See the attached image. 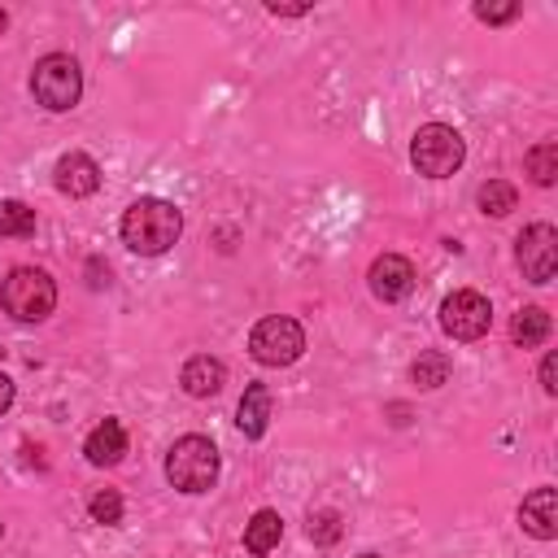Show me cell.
Segmentation results:
<instances>
[{
    "label": "cell",
    "mask_w": 558,
    "mask_h": 558,
    "mask_svg": "<svg viewBox=\"0 0 558 558\" xmlns=\"http://www.w3.org/2000/svg\"><path fill=\"white\" fill-rule=\"evenodd\" d=\"M266 423H270V388L266 384H248L244 397H240V410H235V427L248 440H257L266 432Z\"/></svg>",
    "instance_id": "4fadbf2b"
},
{
    "label": "cell",
    "mask_w": 558,
    "mask_h": 558,
    "mask_svg": "<svg viewBox=\"0 0 558 558\" xmlns=\"http://www.w3.org/2000/svg\"><path fill=\"white\" fill-rule=\"evenodd\" d=\"M475 17L501 26V22H514L519 17V4H475Z\"/></svg>",
    "instance_id": "603a6c76"
},
{
    "label": "cell",
    "mask_w": 558,
    "mask_h": 558,
    "mask_svg": "<svg viewBox=\"0 0 558 558\" xmlns=\"http://www.w3.org/2000/svg\"><path fill=\"white\" fill-rule=\"evenodd\" d=\"M179 231H183V214L161 196H140L122 214V244L131 253H144V257L166 253L179 240Z\"/></svg>",
    "instance_id": "6da1fadb"
},
{
    "label": "cell",
    "mask_w": 558,
    "mask_h": 558,
    "mask_svg": "<svg viewBox=\"0 0 558 558\" xmlns=\"http://www.w3.org/2000/svg\"><path fill=\"white\" fill-rule=\"evenodd\" d=\"M9 405H13V379H9L4 371H0V414H4Z\"/></svg>",
    "instance_id": "484cf974"
},
{
    "label": "cell",
    "mask_w": 558,
    "mask_h": 558,
    "mask_svg": "<svg viewBox=\"0 0 558 558\" xmlns=\"http://www.w3.org/2000/svg\"><path fill=\"white\" fill-rule=\"evenodd\" d=\"M549 336V314L541 310V305H523L519 314H514V323H510V340L519 344V349H532V344H541Z\"/></svg>",
    "instance_id": "2e32d148"
},
{
    "label": "cell",
    "mask_w": 558,
    "mask_h": 558,
    "mask_svg": "<svg viewBox=\"0 0 558 558\" xmlns=\"http://www.w3.org/2000/svg\"><path fill=\"white\" fill-rule=\"evenodd\" d=\"M275 17H301V13H310V4H266Z\"/></svg>",
    "instance_id": "d4e9b609"
},
{
    "label": "cell",
    "mask_w": 558,
    "mask_h": 558,
    "mask_svg": "<svg viewBox=\"0 0 558 558\" xmlns=\"http://www.w3.org/2000/svg\"><path fill=\"white\" fill-rule=\"evenodd\" d=\"M31 92H35V100H39L44 109H52V113L74 109L78 96H83V70H78V61H74L70 52H48V57H39V61H35V74H31Z\"/></svg>",
    "instance_id": "277c9868"
},
{
    "label": "cell",
    "mask_w": 558,
    "mask_h": 558,
    "mask_svg": "<svg viewBox=\"0 0 558 558\" xmlns=\"http://www.w3.org/2000/svg\"><path fill=\"white\" fill-rule=\"evenodd\" d=\"M440 327H445V336H453V340H480V336L493 327V305H488V296H480V292H471V288L445 296V301H440Z\"/></svg>",
    "instance_id": "ba28073f"
},
{
    "label": "cell",
    "mask_w": 558,
    "mask_h": 558,
    "mask_svg": "<svg viewBox=\"0 0 558 558\" xmlns=\"http://www.w3.org/2000/svg\"><path fill=\"white\" fill-rule=\"evenodd\" d=\"M0 305L17 323H39L57 305V283L39 266H13L4 275V283H0Z\"/></svg>",
    "instance_id": "7a4b0ae2"
},
{
    "label": "cell",
    "mask_w": 558,
    "mask_h": 558,
    "mask_svg": "<svg viewBox=\"0 0 558 558\" xmlns=\"http://www.w3.org/2000/svg\"><path fill=\"white\" fill-rule=\"evenodd\" d=\"M410 161H414V170L427 174V179H449V174L466 161V144H462V135H458L453 126L427 122V126H418L414 140H410Z\"/></svg>",
    "instance_id": "5b68a950"
},
{
    "label": "cell",
    "mask_w": 558,
    "mask_h": 558,
    "mask_svg": "<svg viewBox=\"0 0 558 558\" xmlns=\"http://www.w3.org/2000/svg\"><path fill=\"white\" fill-rule=\"evenodd\" d=\"M57 192H65V196H92L96 187H100V166L87 157V153H65L61 161H57Z\"/></svg>",
    "instance_id": "8fae6325"
},
{
    "label": "cell",
    "mask_w": 558,
    "mask_h": 558,
    "mask_svg": "<svg viewBox=\"0 0 558 558\" xmlns=\"http://www.w3.org/2000/svg\"><path fill=\"white\" fill-rule=\"evenodd\" d=\"M218 449L209 436H183L166 453V480L179 493H209L218 484Z\"/></svg>",
    "instance_id": "3957f363"
},
{
    "label": "cell",
    "mask_w": 558,
    "mask_h": 558,
    "mask_svg": "<svg viewBox=\"0 0 558 558\" xmlns=\"http://www.w3.org/2000/svg\"><path fill=\"white\" fill-rule=\"evenodd\" d=\"M519 527L536 541L558 536V488H532L519 506Z\"/></svg>",
    "instance_id": "30bf717a"
},
{
    "label": "cell",
    "mask_w": 558,
    "mask_h": 558,
    "mask_svg": "<svg viewBox=\"0 0 558 558\" xmlns=\"http://www.w3.org/2000/svg\"><path fill=\"white\" fill-rule=\"evenodd\" d=\"M514 257H519V270L527 283H549L558 270V231L549 222H532L527 231H519Z\"/></svg>",
    "instance_id": "52a82bcc"
},
{
    "label": "cell",
    "mask_w": 558,
    "mask_h": 558,
    "mask_svg": "<svg viewBox=\"0 0 558 558\" xmlns=\"http://www.w3.org/2000/svg\"><path fill=\"white\" fill-rule=\"evenodd\" d=\"M279 536H283V519H279V510H257L248 523H244V549L248 554H270L275 545H279Z\"/></svg>",
    "instance_id": "9a60e30c"
},
{
    "label": "cell",
    "mask_w": 558,
    "mask_h": 558,
    "mask_svg": "<svg viewBox=\"0 0 558 558\" xmlns=\"http://www.w3.org/2000/svg\"><path fill=\"white\" fill-rule=\"evenodd\" d=\"M222 379H227V371H222V362L209 357V353L192 357V362L183 366V375H179V384H183L187 397H214V392L222 388Z\"/></svg>",
    "instance_id": "5bb4252c"
},
{
    "label": "cell",
    "mask_w": 558,
    "mask_h": 558,
    "mask_svg": "<svg viewBox=\"0 0 558 558\" xmlns=\"http://www.w3.org/2000/svg\"><path fill=\"white\" fill-rule=\"evenodd\" d=\"M0 235H9V240L35 235V209L22 201H0Z\"/></svg>",
    "instance_id": "e0dca14e"
},
{
    "label": "cell",
    "mask_w": 558,
    "mask_h": 558,
    "mask_svg": "<svg viewBox=\"0 0 558 558\" xmlns=\"http://www.w3.org/2000/svg\"><path fill=\"white\" fill-rule=\"evenodd\" d=\"M366 279H371V292L379 301H405L410 288H414V266L401 253H384V257L371 262V275Z\"/></svg>",
    "instance_id": "9c48e42d"
},
{
    "label": "cell",
    "mask_w": 558,
    "mask_h": 558,
    "mask_svg": "<svg viewBox=\"0 0 558 558\" xmlns=\"http://www.w3.org/2000/svg\"><path fill=\"white\" fill-rule=\"evenodd\" d=\"M357 558H379V554H357Z\"/></svg>",
    "instance_id": "83f0119b"
},
{
    "label": "cell",
    "mask_w": 558,
    "mask_h": 558,
    "mask_svg": "<svg viewBox=\"0 0 558 558\" xmlns=\"http://www.w3.org/2000/svg\"><path fill=\"white\" fill-rule=\"evenodd\" d=\"M87 510H92L96 523L113 527V523H122V493H118V488H96V493L87 497Z\"/></svg>",
    "instance_id": "44dd1931"
},
{
    "label": "cell",
    "mask_w": 558,
    "mask_h": 558,
    "mask_svg": "<svg viewBox=\"0 0 558 558\" xmlns=\"http://www.w3.org/2000/svg\"><path fill=\"white\" fill-rule=\"evenodd\" d=\"M410 375H414V384L418 388H440L445 379H449V357L445 353H418V362L410 366Z\"/></svg>",
    "instance_id": "ffe728a7"
},
{
    "label": "cell",
    "mask_w": 558,
    "mask_h": 558,
    "mask_svg": "<svg viewBox=\"0 0 558 558\" xmlns=\"http://www.w3.org/2000/svg\"><path fill=\"white\" fill-rule=\"evenodd\" d=\"M4 26H9V13H4V9H0V35H4Z\"/></svg>",
    "instance_id": "4316f807"
},
{
    "label": "cell",
    "mask_w": 558,
    "mask_h": 558,
    "mask_svg": "<svg viewBox=\"0 0 558 558\" xmlns=\"http://www.w3.org/2000/svg\"><path fill=\"white\" fill-rule=\"evenodd\" d=\"M514 205H519V192H514V183H506V179H488V183L480 187V209H484V214L501 218V214H510Z\"/></svg>",
    "instance_id": "d6986e66"
},
{
    "label": "cell",
    "mask_w": 558,
    "mask_h": 558,
    "mask_svg": "<svg viewBox=\"0 0 558 558\" xmlns=\"http://www.w3.org/2000/svg\"><path fill=\"white\" fill-rule=\"evenodd\" d=\"M541 388L554 397L558 392V357L554 353H545V362H541Z\"/></svg>",
    "instance_id": "cb8c5ba5"
},
{
    "label": "cell",
    "mask_w": 558,
    "mask_h": 558,
    "mask_svg": "<svg viewBox=\"0 0 558 558\" xmlns=\"http://www.w3.org/2000/svg\"><path fill=\"white\" fill-rule=\"evenodd\" d=\"M527 174L536 187H549L558 179V144L554 140H541L532 153H527Z\"/></svg>",
    "instance_id": "ac0fdd59"
},
{
    "label": "cell",
    "mask_w": 558,
    "mask_h": 558,
    "mask_svg": "<svg viewBox=\"0 0 558 558\" xmlns=\"http://www.w3.org/2000/svg\"><path fill=\"white\" fill-rule=\"evenodd\" d=\"M305 532H310L314 545H331V541H340V514L336 510H314Z\"/></svg>",
    "instance_id": "7402d4cb"
},
{
    "label": "cell",
    "mask_w": 558,
    "mask_h": 558,
    "mask_svg": "<svg viewBox=\"0 0 558 558\" xmlns=\"http://www.w3.org/2000/svg\"><path fill=\"white\" fill-rule=\"evenodd\" d=\"M301 349H305V331H301L296 318L270 314V318H262V323L248 331V353H253V362H262V366H288V362L301 357Z\"/></svg>",
    "instance_id": "8992f818"
},
{
    "label": "cell",
    "mask_w": 558,
    "mask_h": 558,
    "mask_svg": "<svg viewBox=\"0 0 558 558\" xmlns=\"http://www.w3.org/2000/svg\"><path fill=\"white\" fill-rule=\"evenodd\" d=\"M83 453H87V462H96V466H113V462H122V453H126V427H122L118 418L96 423L92 436L83 440Z\"/></svg>",
    "instance_id": "7c38bea8"
}]
</instances>
